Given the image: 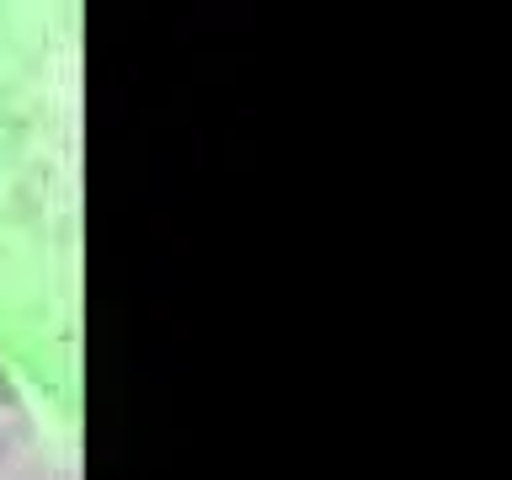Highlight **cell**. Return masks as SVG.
Wrapping results in <instances>:
<instances>
[{"instance_id": "cell-1", "label": "cell", "mask_w": 512, "mask_h": 480, "mask_svg": "<svg viewBox=\"0 0 512 480\" xmlns=\"http://www.w3.org/2000/svg\"><path fill=\"white\" fill-rule=\"evenodd\" d=\"M38 443V411L22 374L11 368V358L0 352V475H11L27 459V448Z\"/></svg>"}]
</instances>
